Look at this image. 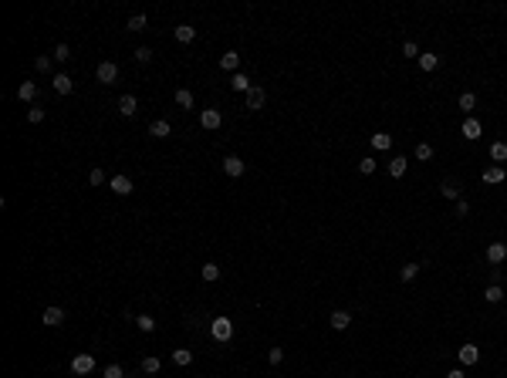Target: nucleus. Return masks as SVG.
<instances>
[{
  "mask_svg": "<svg viewBox=\"0 0 507 378\" xmlns=\"http://www.w3.org/2000/svg\"><path fill=\"white\" fill-rule=\"evenodd\" d=\"M210 334H213V341H230L234 338V321L230 317H213L210 321Z\"/></svg>",
  "mask_w": 507,
  "mask_h": 378,
  "instance_id": "1",
  "label": "nucleus"
},
{
  "mask_svg": "<svg viewBox=\"0 0 507 378\" xmlns=\"http://www.w3.org/2000/svg\"><path fill=\"white\" fill-rule=\"evenodd\" d=\"M71 371L74 375H91V371H95V354H88V351L74 354L71 358Z\"/></svg>",
  "mask_w": 507,
  "mask_h": 378,
  "instance_id": "2",
  "label": "nucleus"
},
{
  "mask_svg": "<svg viewBox=\"0 0 507 378\" xmlns=\"http://www.w3.org/2000/svg\"><path fill=\"white\" fill-rule=\"evenodd\" d=\"M95 74H98L102 85H115V81H119V65H115V61H102Z\"/></svg>",
  "mask_w": 507,
  "mask_h": 378,
  "instance_id": "3",
  "label": "nucleus"
},
{
  "mask_svg": "<svg viewBox=\"0 0 507 378\" xmlns=\"http://www.w3.org/2000/svg\"><path fill=\"white\" fill-rule=\"evenodd\" d=\"M264 88H260V85H254V88L247 91V95H243V105H247L250 112H260V108H264Z\"/></svg>",
  "mask_w": 507,
  "mask_h": 378,
  "instance_id": "4",
  "label": "nucleus"
},
{
  "mask_svg": "<svg viewBox=\"0 0 507 378\" xmlns=\"http://www.w3.org/2000/svg\"><path fill=\"white\" fill-rule=\"evenodd\" d=\"M200 125H203L206 132H213V129H220V125H223V118H220L217 108H203V112H200Z\"/></svg>",
  "mask_w": 507,
  "mask_h": 378,
  "instance_id": "5",
  "label": "nucleus"
},
{
  "mask_svg": "<svg viewBox=\"0 0 507 378\" xmlns=\"http://www.w3.org/2000/svg\"><path fill=\"white\" fill-rule=\"evenodd\" d=\"M41 321L48 324V328H61V324H65V311H61V307H44Z\"/></svg>",
  "mask_w": 507,
  "mask_h": 378,
  "instance_id": "6",
  "label": "nucleus"
},
{
  "mask_svg": "<svg viewBox=\"0 0 507 378\" xmlns=\"http://www.w3.org/2000/svg\"><path fill=\"white\" fill-rule=\"evenodd\" d=\"M457 354H460V362H463V365H477V362H480V348H477L474 341H467Z\"/></svg>",
  "mask_w": 507,
  "mask_h": 378,
  "instance_id": "7",
  "label": "nucleus"
},
{
  "mask_svg": "<svg viewBox=\"0 0 507 378\" xmlns=\"http://www.w3.org/2000/svg\"><path fill=\"white\" fill-rule=\"evenodd\" d=\"M108 186H112V193H119V196H129V193H132V179H129V176H122V172L108 179Z\"/></svg>",
  "mask_w": 507,
  "mask_h": 378,
  "instance_id": "8",
  "label": "nucleus"
},
{
  "mask_svg": "<svg viewBox=\"0 0 507 378\" xmlns=\"http://www.w3.org/2000/svg\"><path fill=\"white\" fill-rule=\"evenodd\" d=\"M51 85H54V91H58V95H71V88H74V81H71V74H65V71H58V74H54V81H51Z\"/></svg>",
  "mask_w": 507,
  "mask_h": 378,
  "instance_id": "9",
  "label": "nucleus"
},
{
  "mask_svg": "<svg viewBox=\"0 0 507 378\" xmlns=\"http://www.w3.org/2000/svg\"><path fill=\"white\" fill-rule=\"evenodd\" d=\"M119 112L125 115V118H132V115L139 112V102H136V95H122V98H119Z\"/></svg>",
  "mask_w": 507,
  "mask_h": 378,
  "instance_id": "10",
  "label": "nucleus"
},
{
  "mask_svg": "<svg viewBox=\"0 0 507 378\" xmlns=\"http://www.w3.org/2000/svg\"><path fill=\"white\" fill-rule=\"evenodd\" d=\"M223 172H227V176H243V159H237V155H227V159H223Z\"/></svg>",
  "mask_w": 507,
  "mask_h": 378,
  "instance_id": "11",
  "label": "nucleus"
},
{
  "mask_svg": "<svg viewBox=\"0 0 507 378\" xmlns=\"http://www.w3.org/2000/svg\"><path fill=\"white\" fill-rule=\"evenodd\" d=\"M487 260H491V264H504L507 260V243H491V247H487Z\"/></svg>",
  "mask_w": 507,
  "mask_h": 378,
  "instance_id": "12",
  "label": "nucleus"
},
{
  "mask_svg": "<svg viewBox=\"0 0 507 378\" xmlns=\"http://www.w3.org/2000/svg\"><path fill=\"white\" fill-rule=\"evenodd\" d=\"M460 132H463V138H480V122L477 118H463V125H460Z\"/></svg>",
  "mask_w": 507,
  "mask_h": 378,
  "instance_id": "13",
  "label": "nucleus"
},
{
  "mask_svg": "<svg viewBox=\"0 0 507 378\" xmlns=\"http://www.w3.org/2000/svg\"><path fill=\"white\" fill-rule=\"evenodd\" d=\"M507 179V172H504V166H491V169H483V183H491V186H497V183H504Z\"/></svg>",
  "mask_w": 507,
  "mask_h": 378,
  "instance_id": "14",
  "label": "nucleus"
},
{
  "mask_svg": "<svg viewBox=\"0 0 507 378\" xmlns=\"http://www.w3.org/2000/svg\"><path fill=\"white\" fill-rule=\"evenodd\" d=\"M220 68H223V71H234V74H237V68H240V54H237V51H227V54L220 57Z\"/></svg>",
  "mask_w": 507,
  "mask_h": 378,
  "instance_id": "15",
  "label": "nucleus"
},
{
  "mask_svg": "<svg viewBox=\"0 0 507 378\" xmlns=\"http://www.w3.org/2000/svg\"><path fill=\"white\" fill-rule=\"evenodd\" d=\"M17 98H21V102H34V98H37V85H34V81H21Z\"/></svg>",
  "mask_w": 507,
  "mask_h": 378,
  "instance_id": "16",
  "label": "nucleus"
},
{
  "mask_svg": "<svg viewBox=\"0 0 507 378\" xmlns=\"http://www.w3.org/2000/svg\"><path fill=\"white\" fill-rule=\"evenodd\" d=\"M230 88H234V91H240V95H247V91L254 88V85H250V78H247V74H240V71H237L234 78H230Z\"/></svg>",
  "mask_w": 507,
  "mask_h": 378,
  "instance_id": "17",
  "label": "nucleus"
},
{
  "mask_svg": "<svg viewBox=\"0 0 507 378\" xmlns=\"http://www.w3.org/2000/svg\"><path fill=\"white\" fill-rule=\"evenodd\" d=\"M169 132H173V125H169L166 118H156L153 125H149V135H156V138H166Z\"/></svg>",
  "mask_w": 507,
  "mask_h": 378,
  "instance_id": "18",
  "label": "nucleus"
},
{
  "mask_svg": "<svg viewBox=\"0 0 507 378\" xmlns=\"http://www.w3.org/2000/svg\"><path fill=\"white\" fill-rule=\"evenodd\" d=\"M173 34H176V41H179V44H193V37H196V27H190V24H179V27H176Z\"/></svg>",
  "mask_w": 507,
  "mask_h": 378,
  "instance_id": "19",
  "label": "nucleus"
},
{
  "mask_svg": "<svg viewBox=\"0 0 507 378\" xmlns=\"http://www.w3.org/2000/svg\"><path fill=\"white\" fill-rule=\"evenodd\" d=\"M372 149H379V152H389V149H392V135H386V132H375V135H372Z\"/></svg>",
  "mask_w": 507,
  "mask_h": 378,
  "instance_id": "20",
  "label": "nucleus"
},
{
  "mask_svg": "<svg viewBox=\"0 0 507 378\" xmlns=\"http://www.w3.org/2000/svg\"><path fill=\"white\" fill-rule=\"evenodd\" d=\"M483 301H487V304H500V301H504V287H500V284H491V287L483 290Z\"/></svg>",
  "mask_w": 507,
  "mask_h": 378,
  "instance_id": "21",
  "label": "nucleus"
},
{
  "mask_svg": "<svg viewBox=\"0 0 507 378\" xmlns=\"http://www.w3.org/2000/svg\"><path fill=\"white\" fill-rule=\"evenodd\" d=\"M348 324H352V314H348V311H335V314H331V328H335V331H345Z\"/></svg>",
  "mask_w": 507,
  "mask_h": 378,
  "instance_id": "22",
  "label": "nucleus"
},
{
  "mask_svg": "<svg viewBox=\"0 0 507 378\" xmlns=\"http://www.w3.org/2000/svg\"><path fill=\"white\" fill-rule=\"evenodd\" d=\"M136 328L142 331V334H153V331H156V317H149V314H139V317H136Z\"/></svg>",
  "mask_w": 507,
  "mask_h": 378,
  "instance_id": "23",
  "label": "nucleus"
},
{
  "mask_svg": "<svg viewBox=\"0 0 507 378\" xmlns=\"http://www.w3.org/2000/svg\"><path fill=\"white\" fill-rule=\"evenodd\" d=\"M406 166H409V162H406L403 155H399V159H392V162H389V176H392V179L406 176Z\"/></svg>",
  "mask_w": 507,
  "mask_h": 378,
  "instance_id": "24",
  "label": "nucleus"
},
{
  "mask_svg": "<svg viewBox=\"0 0 507 378\" xmlns=\"http://www.w3.org/2000/svg\"><path fill=\"white\" fill-rule=\"evenodd\" d=\"M419 68H423V71H436V68H440V57L426 51V54H419Z\"/></svg>",
  "mask_w": 507,
  "mask_h": 378,
  "instance_id": "25",
  "label": "nucleus"
},
{
  "mask_svg": "<svg viewBox=\"0 0 507 378\" xmlns=\"http://www.w3.org/2000/svg\"><path fill=\"white\" fill-rule=\"evenodd\" d=\"M491 159L494 162H507V142H494L491 145Z\"/></svg>",
  "mask_w": 507,
  "mask_h": 378,
  "instance_id": "26",
  "label": "nucleus"
},
{
  "mask_svg": "<svg viewBox=\"0 0 507 378\" xmlns=\"http://www.w3.org/2000/svg\"><path fill=\"white\" fill-rule=\"evenodd\" d=\"M457 105H460V108H463V112H474V108H477V95H474V91H463Z\"/></svg>",
  "mask_w": 507,
  "mask_h": 378,
  "instance_id": "27",
  "label": "nucleus"
},
{
  "mask_svg": "<svg viewBox=\"0 0 507 378\" xmlns=\"http://www.w3.org/2000/svg\"><path fill=\"white\" fill-rule=\"evenodd\" d=\"M176 105H179V108H193V91H190V88H179L176 91Z\"/></svg>",
  "mask_w": 507,
  "mask_h": 378,
  "instance_id": "28",
  "label": "nucleus"
},
{
  "mask_svg": "<svg viewBox=\"0 0 507 378\" xmlns=\"http://www.w3.org/2000/svg\"><path fill=\"white\" fill-rule=\"evenodd\" d=\"M173 362H176L179 368H183V365H190V362H193V351H186V348H176V351H173Z\"/></svg>",
  "mask_w": 507,
  "mask_h": 378,
  "instance_id": "29",
  "label": "nucleus"
},
{
  "mask_svg": "<svg viewBox=\"0 0 507 378\" xmlns=\"http://www.w3.org/2000/svg\"><path fill=\"white\" fill-rule=\"evenodd\" d=\"M200 277H203V281H217V277H220V267L217 264H203V270H200Z\"/></svg>",
  "mask_w": 507,
  "mask_h": 378,
  "instance_id": "30",
  "label": "nucleus"
},
{
  "mask_svg": "<svg viewBox=\"0 0 507 378\" xmlns=\"http://www.w3.org/2000/svg\"><path fill=\"white\" fill-rule=\"evenodd\" d=\"M159 368H162L159 358H153V354H149V358H142V371H145V375H156Z\"/></svg>",
  "mask_w": 507,
  "mask_h": 378,
  "instance_id": "31",
  "label": "nucleus"
},
{
  "mask_svg": "<svg viewBox=\"0 0 507 378\" xmlns=\"http://www.w3.org/2000/svg\"><path fill=\"white\" fill-rule=\"evenodd\" d=\"M440 193L446 196V200H460V186H457V183H443Z\"/></svg>",
  "mask_w": 507,
  "mask_h": 378,
  "instance_id": "32",
  "label": "nucleus"
},
{
  "mask_svg": "<svg viewBox=\"0 0 507 378\" xmlns=\"http://www.w3.org/2000/svg\"><path fill=\"white\" fill-rule=\"evenodd\" d=\"M416 159H423V162L433 159V145H429V142H419L416 145Z\"/></svg>",
  "mask_w": 507,
  "mask_h": 378,
  "instance_id": "33",
  "label": "nucleus"
},
{
  "mask_svg": "<svg viewBox=\"0 0 507 378\" xmlns=\"http://www.w3.org/2000/svg\"><path fill=\"white\" fill-rule=\"evenodd\" d=\"M359 172H365V176H372V172H375V159H372V155H365V159H359Z\"/></svg>",
  "mask_w": 507,
  "mask_h": 378,
  "instance_id": "34",
  "label": "nucleus"
},
{
  "mask_svg": "<svg viewBox=\"0 0 507 378\" xmlns=\"http://www.w3.org/2000/svg\"><path fill=\"white\" fill-rule=\"evenodd\" d=\"M416 274H419V264H406L403 270H399V281H412Z\"/></svg>",
  "mask_w": 507,
  "mask_h": 378,
  "instance_id": "35",
  "label": "nucleus"
},
{
  "mask_svg": "<svg viewBox=\"0 0 507 378\" xmlns=\"http://www.w3.org/2000/svg\"><path fill=\"white\" fill-rule=\"evenodd\" d=\"M51 57H54V61H68V57H71V48H68V44H58Z\"/></svg>",
  "mask_w": 507,
  "mask_h": 378,
  "instance_id": "36",
  "label": "nucleus"
},
{
  "mask_svg": "<svg viewBox=\"0 0 507 378\" xmlns=\"http://www.w3.org/2000/svg\"><path fill=\"white\" fill-rule=\"evenodd\" d=\"M136 61H142V65H149V61H153V48H136Z\"/></svg>",
  "mask_w": 507,
  "mask_h": 378,
  "instance_id": "37",
  "label": "nucleus"
},
{
  "mask_svg": "<svg viewBox=\"0 0 507 378\" xmlns=\"http://www.w3.org/2000/svg\"><path fill=\"white\" fill-rule=\"evenodd\" d=\"M129 31H145V14L129 17Z\"/></svg>",
  "mask_w": 507,
  "mask_h": 378,
  "instance_id": "38",
  "label": "nucleus"
},
{
  "mask_svg": "<svg viewBox=\"0 0 507 378\" xmlns=\"http://www.w3.org/2000/svg\"><path fill=\"white\" fill-rule=\"evenodd\" d=\"M102 378H125V371H122V365H108L102 371Z\"/></svg>",
  "mask_w": 507,
  "mask_h": 378,
  "instance_id": "39",
  "label": "nucleus"
},
{
  "mask_svg": "<svg viewBox=\"0 0 507 378\" xmlns=\"http://www.w3.org/2000/svg\"><path fill=\"white\" fill-rule=\"evenodd\" d=\"M403 57H416V61H419V48H416V41H406V44H403Z\"/></svg>",
  "mask_w": 507,
  "mask_h": 378,
  "instance_id": "40",
  "label": "nucleus"
},
{
  "mask_svg": "<svg viewBox=\"0 0 507 378\" xmlns=\"http://www.w3.org/2000/svg\"><path fill=\"white\" fill-rule=\"evenodd\" d=\"M267 362H271V365H281L284 362V351H281V348H271V351H267Z\"/></svg>",
  "mask_w": 507,
  "mask_h": 378,
  "instance_id": "41",
  "label": "nucleus"
},
{
  "mask_svg": "<svg viewBox=\"0 0 507 378\" xmlns=\"http://www.w3.org/2000/svg\"><path fill=\"white\" fill-rule=\"evenodd\" d=\"M88 183H91V186H102V183H105V172H102V169H91V172H88Z\"/></svg>",
  "mask_w": 507,
  "mask_h": 378,
  "instance_id": "42",
  "label": "nucleus"
},
{
  "mask_svg": "<svg viewBox=\"0 0 507 378\" xmlns=\"http://www.w3.org/2000/svg\"><path fill=\"white\" fill-rule=\"evenodd\" d=\"M34 68H37V71H51V57H48V54H41L37 61H34Z\"/></svg>",
  "mask_w": 507,
  "mask_h": 378,
  "instance_id": "43",
  "label": "nucleus"
},
{
  "mask_svg": "<svg viewBox=\"0 0 507 378\" xmlns=\"http://www.w3.org/2000/svg\"><path fill=\"white\" fill-rule=\"evenodd\" d=\"M27 118H31L34 125H37V122H44V108H31V112H27Z\"/></svg>",
  "mask_w": 507,
  "mask_h": 378,
  "instance_id": "44",
  "label": "nucleus"
},
{
  "mask_svg": "<svg viewBox=\"0 0 507 378\" xmlns=\"http://www.w3.org/2000/svg\"><path fill=\"white\" fill-rule=\"evenodd\" d=\"M457 213H460V216H467V213H470V203L460 200V203H457Z\"/></svg>",
  "mask_w": 507,
  "mask_h": 378,
  "instance_id": "45",
  "label": "nucleus"
},
{
  "mask_svg": "<svg viewBox=\"0 0 507 378\" xmlns=\"http://www.w3.org/2000/svg\"><path fill=\"white\" fill-rule=\"evenodd\" d=\"M446 378H467V375H463V371H460V368H453V371H450V375H446Z\"/></svg>",
  "mask_w": 507,
  "mask_h": 378,
  "instance_id": "46",
  "label": "nucleus"
}]
</instances>
